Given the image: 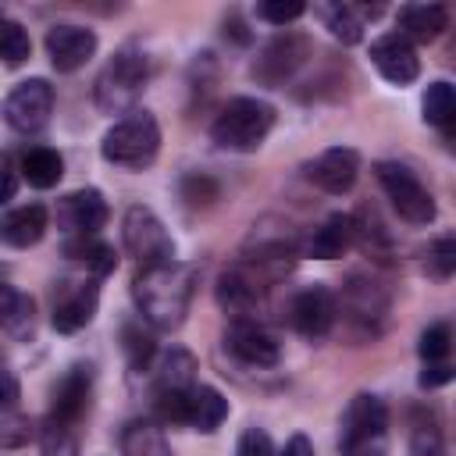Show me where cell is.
Listing matches in <instances>:
<instances>
[{"label": "cell", "instance_id": "obj_1", "mask_svg": "<svg viewBox=\"0 0 456 456\" xmlns=\"http://www.w3.org/2000/svg\"><path fill=\"white\" fill-rule=\"evenodd\" d=\"M192 292H196V267L178 264V260L142 267L132 281V299L142 321H150L160 331H171L185 321Z\"/></svg>", "mask_w": 456, "mask_h": 456}, {"label": "cell", "instance_id": "obj_2", "mask_svg": "<svg viewBox=\"0 0 456 456\" xmlns=\"http://www.w3.org/2000/svg\"><path fill=\"white\" fill-rule=\"evenodd\" d=\"M157 150H160V128L150 110H128L107 128L100 142L103 160H110L114 167H128V171L150 167L157 160Z\"/></svg>", "mask_w": 456, "mask_h": 456}, {"label": "cell", "instance_id": "obj_3", "mask_svg": "<svg viewBox=\"0 0 456 456\" xmlns=\"http://www.w3.org/2000/svg\"><path fill=\"white\" fill-rule=\"evenodd\" d=\"M271 128H274V107L271 103H264L256 96H235L214 118L210 135H214V142L221 150L249 153V150H256L267 139Z\"/></svg>", "mask_w": 456, "mask_h": 456}, {"label": "cell", "instance_id": "obj_4", "mask_svg": "<svg viewBox=\"0 0 456 456\" xmlns=\"http://www.w3.org/2000/svg\"><path fill=\"white\" fill-rule=\"evenodd\" d=\"M146 57L135 50V46H125L118 50L107 68L96 75V86H93V96H96V107L103 114H128L135 110L142 89H146Z\"/></svg>", "mask_w": 456, "mask_h": 456}, {"label": "cell", "instance_id": "obj_5", "mask_svg": "<svg viewBox=\"0 0 456 456\" xmlns=\"http://www.w3.org/2000/svg\"><path fill=\"white\" fill-rule=\"evenodd\" d=\"M385 435H388V410L378 395L360 392L346 406L342 417V456H385Z\"/></svg>", "mask_w": 456, "mask_h": 456}, {"label": "cell", "instance_id": "obj_6", "mask_svg": "<svg viewBox=\"0 0 456 456\" xmlns=\"http://www.w3.org/2000/svg\"><path fill=\"white\" fill-rule=\"evenodd\" d=\"M374 171H378V182L403 221H410V224H431L435 221V196L424 189V182L406 164L381 160Z\"/></svg>", "mask_w": 456, "mask_h": 456}, {"label": "cell", "instance_id": "obj_7", "mask_svg": "<svg viewBox=\"0 0 456 456\" xmlns=\"http://www.w3.org/2000/svg\"><path fill=\"white\" fill-rule=\"evenodd\" d=\"M121 239H125V249L142 267L175 260V242H171L167 228L160 224V217L150 207H128V214L121 221Z\"/></svg>", "mask_w": 456, "mask_h": 456}, {"label": "cell", "instance_id": "obj_8", "mask_svg": "<svg viewBox=\"0 0 456 456\" xmlns=\"http://www.w3.org/2000/svg\"><path fill=\"white\" fill-rule=\"evenodd\" d=\"M310 57V39L299 32H281L274 39L264 43V50L253 61V78L264 86H281L285 78H292Z\"/></svg>", "mask_w": 456, "mask_h": 456}, {"label": "cell", "instance_id": "obj_9", "mask_svg": "<svg viewBox=\"0 0 456 456\" xmlns=\"http://www.w3.org/2000/svg\"><path fill=\"white\" fill-rule=\"evenodd\" d=\"M53 114V86L46 78L18 82L4 100V121L14 132H39Z\"/></svg>", "mask_w": 456, "mask_h": 456}, {"label": "cell", "instance_id": "obj_10", "mask_svg": "<svg viewBox=\"0 0 456 456\" xmlns=\"http://www.w3.org/2000/svg\"><path fill=\"white\" fill-rule=\"evenodd\" d=\"M89 395H93V374L89 367L75 363L61 374V381L53 385V399H50V420L75 428L82 420V413L89 410Z\"/></svg>", "mask_w": 456, "mask_h": 456}, {"label": "cell", "instance_id": "obj_11", "mask_svg": "<svg viewBox=\"0 0 456 456\" xmlns=\"http://www.w3.org/2000/svg\"><path fill=\"white\" fill-rule=\"evenodd\" d=\"M96 53V32L86 25H53L46 32V57L57 71H78Z\"/></svg>", "mask_w": 456, "mask_h": 456}, {"label": "cell", "instance_id": "obj_12", "mask_svg": "<svg viewBox=\"0 0 456 456\" xmlns=\"http://www.w3.org/2000/svg\"><path fill=\"white\" fill-rule=\"evenodd\" d=\"M356 175H360V153L349 150V146H331V150H324L317 160L306 164V178H310L317 189L331 192V196L349 192L353 182H356Z\"/></svg>", "mask_w": 456, "mask_h": 456}, {"label": "cell", "instance_id": "obj_13", "mask_svg": "<svg viewBox=\"0 0 456 456\" xmlns=\"http://www.w3.org/2000/svg\"><path fill=\"white\" fill-rule=\"evenodd\" d=\"M57 224L71 235H96L107 224V200L100 189H75L57 203Z\"/></svg>", "mask_w": 456, "mask_h": 456}, {"label": "cell", "instance_id": "obj_14", "mask_svg": "<svg viewBox=\"0 0 456 456\" xmlns=\"http://www.w3.org/2000/svg\"><path fill=\"white\" fill-rule=\"evenodd\" d=\"M214 292H217V303H221L224 314H232L235 321H249V314L264 299V281L249 267H228L217 278V289Z\"/></svg>", "mask_w": 456, "mask_h": 456}, {"label": "cell", "instance_id": "obj_15", "mask_svg": "<svg viewBox=\"0 0 456 456\" xmlns=\"http://www.w3.org/2000/svg\"><path fill=\"white\" fill-rule=\"evenodd\" d=\"M370 61H374V68L381 71V78L392 82V86H410V82L420 75L417 50H413V43H406L399 32H388V36L374 39V43H370Z\"/></svg>", "mask_w": 456, "mask_h": 456}, {"label": "cell", "instance_id": "obj_16", "mask_svg": "<svg viewBox=\"0 0 456 456\" xmlns=\"http://www.w3.org/2000/svg\"><path fill=\"white\" fill-rule=\"evenodd\" d=\"M224 349L249 367H274L278 363V342L256 321H232L224 331Z\"/></svg>", "mask_w": 456, "mask_h": 456}, {"label": "cell", "instance_id": "obj_17", "mask_svg": "<svg viewBox=\"0 0 456 456\" xmlns=\"http://www.w3.org/2000/svg\"><path fill=\"white\" fill-rule=\"evenodd\" d=\"M335 299H331V292L328 289H321V285H314V289H303L296 299H292V306H289V317H292V328L299 331V335H306V338H324L328 331H331V324H335Z\"/></svg>", "mask_w": 456, "mask_h": 456}, {"label": "cell", "instance_id": "obj_18", "mask_svg": "<svg viewBox=\"0 0 456 456\" xmlns=\"http://www.w3.org/2000/svg\"><path fill=\"white\" fill-rule=\"evenodd\" d=\"M96 303H100L96 281H78V285L64 289L61 299H53V317H50V324H53L57 331L71 335V331H78V328H86V324L93 321Z\"/></svg>", "mask_w": 456, "mask_h": 456}, {"label": "cell", "instance_id": "obj_19", "mask_svg": "<svg viewBox=\"0 0 456 456\" xmlns=\"http://www.w3.org/2000/svg\"><path fill=\"white\" fill-rule=\"evenodd\" d=\"M356 235H360L356 217H349V214H331L324 224H317V228L306 235L303 253H306V256H317V260H335V256H342V253L356 242Z\"/></svg>", "mask_w": 456, "mask_h": 456}, {"label": "cell", "instance_id": "obj_20", "mask_svg": "<svg viewBox=\"0 0 456 456\" xmlns=\"http://www.w3.org/2000/svg\"><path fill=\"white\" fill-rule=\"evenodd\" d=\"M46 232V210L39 203H28V207H14L0 217V242L14 246V249H28L43 239Z\"/></svg>", "mask_w": 456, "mask_h": 456}, {"label": "cell", "instance_id": "obj_21", "mask_svg": "<svg viewBox=\"0 0 456 456\" xmlns=\"http://www.w3.org/2000/svg\"><path fill=\"white\" fill-rule=\"evenodd\" d=\"M449 25V11L442 4H406L399 7V36L410 43H431L442 36V28Z\"/></svg>", "mask_w": 456, "mask_h": 456}, {"label": "cell", "instance_id": "obj_22", "mask_svg": "<svg viewBox=\"0 0 456 456\" xmlns=\"http://www.w3.org/2000/svg\"><path fill=\"white\" fill-rule=\"evenodd\" d=\"M381 7H360V4H328V7H321V18H324V25L331 28V36L335 39H342V43H360L363 39V25H367V18H374Z\"/></svg>", "mask_w": 456, "mask_h": 456}, {"label": "cell", "instance_id": "obj_23", "mask_svg": "<svg viewBox=\"0 0 456 456\" xmlns=\"http://www.w3.org/2000/svg\"><path fill=\"white\" fill-rule=\"evenodd\" d=\"M32 324H36V306H32V299H28L21 289L0 281V328H4L7 335H14V338H28V335H32Z\"/></svg>", "mask_w": 456, "mask_h": 456}, {"label": "cell", "instance_id": "obj_24", "mask_svg": "<svg viewBox=\"0 0 456 456\" xmlns=\"http://www.w3.org/2000/svg\"><path fill=\"white\" fill-rule=\"evenodd\" d=\"M224 417H228V399L210 385H192V392H189V420L185 424H192L196 431L210 435V431L221 428Z\"/></svg>", "mask_w": 456, "mask_h": 456}, {"label": "cell", "instance_id": "obj_25", "mask_svg": "<svg viewBox=\"0 0 456 456\" xmlns=\"http://www.w3.org/2000/svg\"><path fill=\"white\" fill-rule=\"evenodd\" d=\"M61 175H64V160H61L57 150H50V146L25 150V157H21V178L32 189H53L61 182Z\"/></svg>", "mask_w": 456, "mask_h": 456}, {"label": "cell", "instance_id": "obj_26", "mask_svg": "<svg viewBox=\"0 0 456 456\" xmlns=\"http://www.w3.org/2000/svg\"><path fill=\"white\" fill-rule=\"evenodd\" d=\"M64 253H68L75 264H86V271H89L93 278H103V274H110V271L118 267L114 246H107V242H100V239H93V235H75V239H68V242H64Z\"/></svg>", "mask_w": 456, "mask_h": 456}, {"label": "cell", "instance_id": "obj_27", "mask_svg": "<svg viewBox=\"0 0 456 456\" xmlns=\"http://www.w3.org/2000/svg\"><path fill=\"white\" fill-rule=\"evenodd\" d=\"M121 449H125V456H175L171 445L164 442V435L146 420H132L121 431Z\"/></svg>", "mask_w": 456, "mask_h": 456}, {"label": "cell", "instance_id": "obj_28", "mask_svg": "<svg viewBox=\"0 0 456 456\" xmlns=\"http://www.w3.org/2000/svg\"><path fill=\"white\" fill-rule=\"evenodd\" d=\"M192 370L196 360L182 349H171L157 370V392H189L192 388Z\"/></svg>", "mask_w": 456, "mask_h": 456}, {"label": "cell", "instance_id": "obj_29", "mask_svg": "<svg viewBox=\"0 0 456 456\" xmlns=\"http://www.w3.org/2000/svg\"><path fill=\"white\" fill-rule=\"evenodd\" d=\"M420 110H424V121L428 125L445 128L452 121V114H456V93H452V86L449 82H431L428 93H424V100H420Z\"/></svg>", "mask_w": 456, "mask_h": 456}, {"label": "cell", "instance_id": "obj_30", "mask_svg": "<svg viewBox=\"0 0 456 456\" xmlns=\"http://www.w3.org/2000/svg\"><path fill=\"white\" fill-rule=\"evenodd\" d=\"M28 53H32V39H28V32H25L18 21L0 18V61L11 64V68H18V64L28 61Z\"/></svg>", "mask_w": 456, "mask_h": 456}, {"label": "cell", "instance_id": "obj_31", "mask_svg": "<svg viewBox=\"0 0 456 456\" xmlns=\"http://www.w3.org/2000/svg\"><path fill=\"white\" fill-rule=\"evenodd\" d=\"M39 449H43V456H78L75 428L57 424V420H46L43 438H39Z\"/></svg>", "mask_w": 456, "mask_h": 456}, {"label": "cell", "instance_id": "obj_32", "mask_svg": "<svg viewBox=\"0 0 456 456\" xmlns=\"http://www.w3.org/2000/svg\"><path fill=\"white\" fill-rule=\"evenodd\" d=\"M121 338H125V353H128V363H132L135 370H146V367H150V360H153V353H157L153 338H150L142 328H135V324H128V328L121 331Z\"/></svg>", "mask_w": 456, "mask_h": 456}, {"label": "cell", "instance_id": "obj_33", "mask_svg": "<svg viewBox=\"0 0 456 456\" xmlns=\"http://www.w3.org/2000/svg\"><path fill=\"white\" fill-rule=\"evenodd\" d=\"M449 346H452V335H449V324H431L424 335H420V356L424 363H442L449 356Z\"/></svg>", "mask_w": 456, "mask_h": 456}, {"label": "cell", "instance_id": "obj_34", "mask_svg": "<svg viewBox=\"0 0 456 456\" xmlns=\"http://www.w3.org/2000/svg\"><path fill=\"white\" fill-rule=\"evenodd\" d=\"M410 456H445V442H442V431H438V424H435V420H428V424H417V428H413Z\"/></svg>", "mask_w": 456, "mask_h": 456}, {"label": "cell", "instance_id": "obj_35", "mask_svg": "<svg viewBox=\"0 0 456 456\" xmlns=\"http://www.w3.org/2000/svg\"><path fill=\"white\" fill-rule=\"evenodd\" d=\"M303 11L306 7L299 0H264V4H256V18H264L271 25H289V21L303 18Z\"/></svg>", "mask_w": 456, "mask_h": 456}, {"label": "cell", "instance_id": "obj_36", "mask_svg": "<svg viewBox=\"0 0 456 456\" xmlns=\"http://www.w3.org/2000/svg\"><path fill=\"white\" fill-rule=\"evenodd\" d=\"M182 196H185L192 207H200V203H210V200L217 196V185H214L207 175H192V178L182 182Z\"/></svg>", "mask_w": 456, "mask_h": 456}, {"label": "cell", "instance_id": "obj_37", "mask_svg": "<svg viewBox=\"0 0 456 456\" xmlns=\"http://www.w3.org/2000/svg\"><path fill=\"white\" fill-rule=\"evenodd\" d=\"M235 456H274V449H271V438H267V431H260V428H249V431H242V438H239V449H235Z\"/></svg>", "mask_w": 456, "mask_h": 456}, {"label": "cell", "instance_id": "obj_38", "mask_svg": "<svg viewBox=\"0 0 456 456\" xmlns=\"http://www.w3.org/2000/svg\"><path fill=\"white\" fill-rule=\"evenodd\" d=\"M431 260H435V274H438V278H449V274L456 271V239H452V235L438 239Z\"/></svg>", "mask_w": 456, "mask_h": 456}, {"label": "cell", "instance_id": "obj_39", "mask_svg": "<svg viewBox=\"0 0 456 456\" xmlns=\"http://www.w3.org/2000/svg\"><path fill=\"white\" fill-rule=\"evenodd\" d=\"M445 381H452V367L449 363H428L420 370V388H438Z\"/></svg>", "mask_w": 456, "mask_h": 456}, {"label": "cell", "instance_id": "obj_40", "mask_svg": "<svg viewBox=\"0 0 456 456\" xmlns=\"http://www.w3.org/2000/svg\"><path fill=\"white\" fill-rule=\"evenodd\" d=\"M14 403H18V378L7 367H0V413L11 410Z\"/></svg>", "mask_w": 456, "mask_h": 456}, {"label": "cell", "instance_id": "obj_41", "mask_svg": "<svg viewBox=\"0 0 456 456\" xmlns=\"http://www.w3.org/2000/svg\"><path fill=\"white\" fill-rule=\"evenodd\" d=\"M25 438H28V420H21V417H14L11 424L0 428V445H21Z\"/></svg>", "mask_w": 456, "mask_h": 456}, {"label": "cell", "instance_id": "obj_42", "mask_svg": "<svg viewBox=\"0 0 456 456\" xmlns=\"http://www.w3.org/2000/svg\"><path fill=\"white\" fill-rule=\"evenodd\" d=\"M14 189H18V175L11 171V160L0 153V207L14 196Z\"/></svg>", "mask_w": 456, "mask_h": 456}, {"label": "cell", "instance_id": "obj_43", "mask_svg": "<svg viewBox=\"0 0 456 456\" xmlns=\"http://www.w3.org/2000/svg\"><path fill=\"white\" fill-rule=\"evenodd\" d=\"M278 456H314V442H310L306 435H292V438L281 445Z\"/></svg>", "mask_w": 456, "mask_h": 456}]
</instances>
